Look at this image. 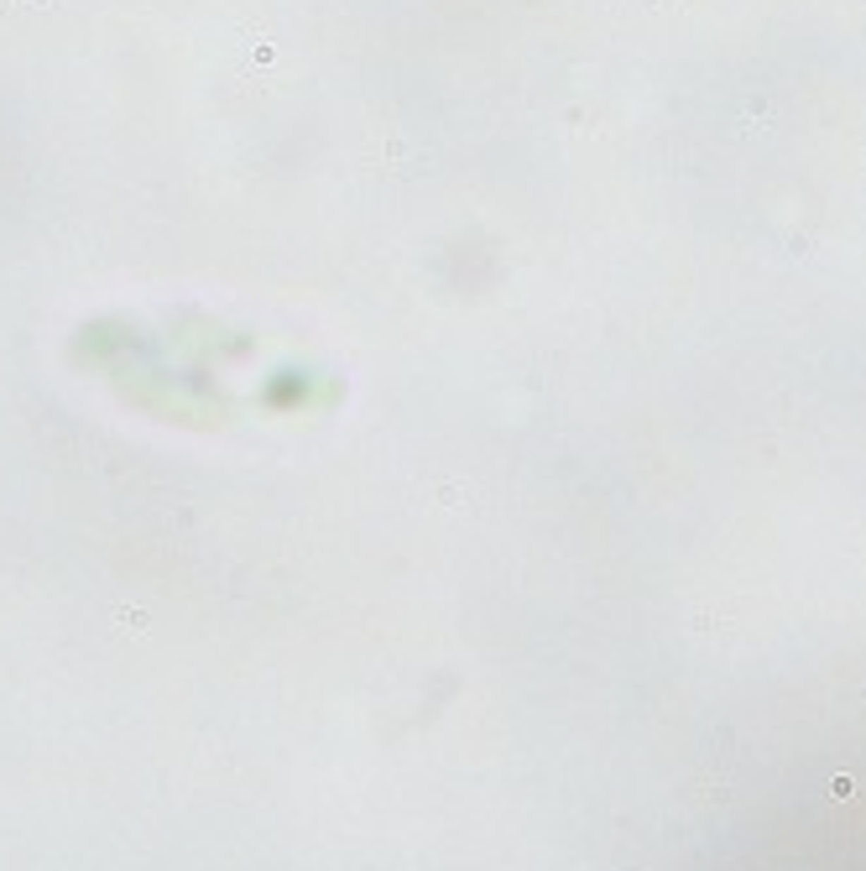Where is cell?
I'll use <instances>...</instances> for the list:
<instances>
[]
</instances>
